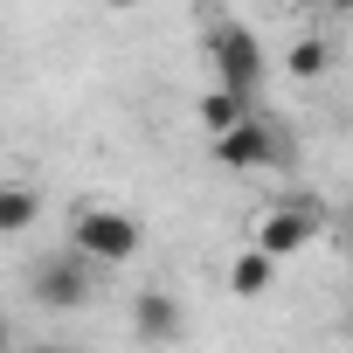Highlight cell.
<instances>
[{"label":"cell","mask_w":353,"mask_h":353,"mask_svg":"<svg viewBox=\"0 0 353 353\" xmlns=\"http://www.w3.org/2000/svg\"><path fill=\"white\" fill-rule=\"evenodd\" d=\"M298 8H305V14H346L353 0H298Z\"/></svg>","instance_id":"obj_11"},{"label":"cell","mask_w":353,"mask_h":353,"mask_svg":"<svg viewBox=\"0 0 353 353\" xmlns=\"http://www.w3.org/2000/svg\"><path fill=\"white\" fill-rule=\"evenodd\" d=\"M208 70H215V83H229V90H243V97H256V83L270 77L263 42H256L243 21H215V28H208Z\"/></svg>","instance_id":"obj_5"},{"label":"cell","mask_w":353,"mask_h":353,"mask_svg":"<svg viewBox=\"0 0 353 353\" xmlns=\"http://www.w3.org/2000/svg\"><path fill=\"white\" fill-rule=\"evenodd\" d=\"M250 104H256V97H243V90H229V83H208V90L194 97V125H201V132H229Z\"/></svg>","instance_id":"obj_8"},{"label":"cell","mask_w":353,"mask_h":353,"mask_svg":"<svg viewBox=\"0 0 353 353\" xmlns=\"http://www.w3.org/2000/svg\"><path fill=\"white\" fill-rule=\"evenodd\" d=\"M319 229H325V208H319V201H270V208L250 215V243H256L263 256H277V263L305 256V250L319 243Z\"/></svg>","instance_id":"obj_3"},{"label":"cell","mask_w":353,"mask_h":353,"mask_svg":"<svg viewBox=\"0 0 353 353\" xmlns=\"http://www.w3.org/2000/svg\"><path fill=\"white\" fill-rule=\"evenodd\" d=\"M139 243H145V222H139L132 208L83 201V208L70 215V250H83L97 270H118V263H132V256H139Z\"/></svg>","instance_id":"obj_1"},{"label":"cell","mask_w":353,"mask_h":353,"mask_svg":"<svg viewBox=\"0 0 353 353\" xmlns=\"http://www.w3.org/2000/svg\"><path fill=\"white\" fill-rule=\"evenodd\" d=\"M132 332H139V339H181L188 319H181V305H173L166 291H139V298H132Z\"/></svg>","instance_id":"obj_6"},{"label":"cell","mask_w":353,"mask_h":353,"mask_svg":"<svg viewBox=\"0 0 353 353\" xmlns=\"http://www.w3.org/2000/svg\"><path fill=\"white\" fill-rule=\"evenodd\" d=\"M270 284H277V256H263L256 243H243L236 263H229V291L236 298H270Z\"/></svg>","instance_id":"obj_7"},{"label":"cell","mask_w":353,"mask_h":353,"mask_svg":"<svg viewBox=\"0 0 353 353\" xmlns=\"http://www.w3.org/2000/svg\"><path fill=\"white\" fill-rule=\"evenodd\" d=\"M28 298L42 305V312H83L90 298H97V263L83 256V250H49V256H35V270H28Z\"/></svg>","instance_id":"obj_2"},{"label":"cell","mask_w":353,"mask_h":353,"mask_svg":"<svg viewBox=\"0 0 353 353\" xmlns=\"http://www.w3.org/2000/svg\"><path fill=\"white\" fill-rule=\"evenodd\" d=\"M284 70H291L298 83H319V77L332 70V49H325L319 35H298V42H291V56H284Z\"/></svg>","instance_id":"obj_10"},{"label":"cell","mask_w":353,"mask_h":353,"mask_svg":"<svg viewBox=\"0 0 353 353\" xmlns=\"http://www.w3.org/2000/svg\"><path fill=\"white\" fill-rule=\"evenodd\" d=\"M42 222V194L28 181H0V236H28Z\"/></svg>","instance_id":"obj_9"},{"label":"cell","mask_w":353,"mask_h":353,"mask_svg":"<svg viewBox=\"0 0 353 353\" xmlns=\"http://www.w3.org/2000/svg\"><path fill=\"white\" fill-rule=\"evenodd\" d=\"M97 8H111V14H132V8H139V0H97Z\"/></svg>","instance_id":"obj_12"},{"label":"cell","mask_w":353,"mask_h":353,"mask_svg":"<svg viewBox=\"0 0 353 353\" xmlns=\"http://www.w3.org/2000/svg\"><path fill=\"white\" fill-rule=\"evenodd\" d=\"M208 145H215V166H236V173H270V166L291 159L284 132H277L270 118H256V104H250L229 132H208Z\"/></svg>","instance_id":"obj_4"}]
</instances>
